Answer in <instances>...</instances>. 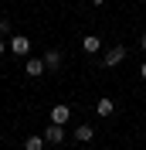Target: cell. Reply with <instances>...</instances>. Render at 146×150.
Masks as SVG:
<instances>
[{
  "label": "cell",
  "mask_w": 146,
  "mask_h": 150,
  "mask_svg": "<svg viewBox=\"0 0 146 150\" xmlns=\"http://www.w3.org/2000/svg\"><path fill=\"white\" fill-rule=\"evenodd\" d=\"M27 51H31V38H24V34H14V38H10V55L27 58Z\"/></svg>",
  "instance_id": "obj_3"
},
{
  "label": "cell",
  "mask_w": 146,
  "mask_h": 150,
  "mask_svg": "<svg viewBox=\"0 0 146 150\" xmlns=\"http://www.w3.org/2000/svg\"><path fill=\"white\" fill-rule=\"evenodd\" d=\"M139 79H143V82H146V62H143V65H139Z\"/></svg>",
  "instance_id": "obj_13"
},
{
  "label": "cell",
  "mask_w": 146,
  "mask_h": 150,
  "mask_svg": "<svg viewBox=\"0 0 146 150\" xmlns=\"http://www.w3.org/2000/svg\"><path fill=\"white\" fill-rule=\"evenodd\" d=\"M44 137H37V133H34V137H27V140H24V150H44Z\"/></svg>",
  "instance_id": "obj_10"
},
{
  "label": "cell",
  "mask_w": 146,
  "mask_h": 150,
  "mask_svg": "<svg viewBox=\"0 0 146 150\" xmlns=\"http://www.w3.org/2000/svg\"><path fill=\"white\" fill-rule=\"evenodd\" d=\"M92 137H95V126L92 123H78L75 126V140L78 143H92Z\"/></svg>",
  "instance_id": "obj_6"
},
{
  "label": "cell",
  "mask_w": 146,
  "mask_h": 150,
  "mask_svg": "<svg viewBox=\"0 0 146 150\" xmlns=\"http://www.w3.org/2000/svg\"><path fill=\"white\" fill-rule=\"evenodd\" d=\"M7 34H10V21L0 17V38H7Z\"/></svg>",
  "instance_id": "obj_11"
},
{
  "label": "cell",
  "mask_w": 146,
  "mask_h": 150,
  "mask_svg": "<svg viewBox=\"0 0 146 150\" xmlns=\"http://www.w3.org/2000/svg\"><path fill=\"white\" fill-rule=\"evenodd\" d=\"M112 112H116V103H112L109 96H105V99H99V103H95V116H102V120H105V116H112Z\"/></svg>",
  "instance_id": "obj_9"
},
{
  "label": "cell",
  "mask_w": 146,
  "mask_h": 150,
  "mask_svg": "<svg viewBox=\"0 0 146 150\" xmlns=\"http://www.w3.org/2000/svg\"><path fill=\"white\" fill-rule=\"evenodd\" d=\"M139 48H143V51H146V34H143V38H139Z\"/></svg>",
  "instance_id": "obj_15"
},
{
  "label": "cell",
  "mask_w": 146,
  "mask_h": 150,
  "mask_svg": "<svg viewBox=\"0 0 146 150\" xmlns=\"http://www.w3.org/2000/svg\"><path fill=\"white\" fill-rule=\"evenodd\" d=\"M44 65H48V72H61L65 68V55L58 51V48H48L44 51Z\"/></svg>",
  "instance_id": "obj_4"
},
{
  "label": "cell",
  "mask_w": 146,
  "mask_h": 150,
  "mask_svg": "<svg viewBox=\"0 0 146 150\" xmlns=\"http://www.w3.org/2000/svg\"><path fill=\"white\" fill-rule=\"evenodd\" d=\"M7 48H10V41H7V38H0V55H4Z\"/></svg>",
  "instance_id": "obj_12"
},
{
  "label": "cell",
  "mask_w": 146,
  "mask_h": 150,
  "mask_svg": "<svg viewBox=\"0 0 146 150\" xmlns=\"http://www.w3.org/2000/svg\"><path fill=\"white\" fill-rule=\"evenodd\" d=\"M126 55H129L126 45H109L105 51H102V68H116L119 62H126Z\"/></svg>",
  "instance_id": "obj_1"
},
{
  "label": "cell",
  "mask_w": 146,
  "mask_h": 150,
  "mask_svg": "<svg viewBox=\"0 0 146 150\" xmlns=\"http://www.w3.org/2000/svg\"><path fill=\"white\" fill-rule=\"evenodd\" d=\"M44 140L48 143H65V126H55V123H48V130H44Z\"/></svg>",
  "instance_id": "obj_8"
},
{
  "label": "cell",
  "mask_w": 146,
  "mask_h": 150,
  "mask_svg": "<svg viewBox=\"0 0 146 150\" xmlns=\"http://www.w3.org/2000/svg\"><path fill=\"white\" fill-rule=\"evenodd\" d=\"M44 72H48L44 58H27V62H24V75H31V79H41Z\"/></svg>",
  "instance_id": "obj_5"
},
{
  "label": "cell",
  "mask_w": 146,
  "mask_h": 150,
  "mask_svg": "<svg viewBox=\"0 0 146 150\" xmlns=\"http://www.w3.org/2000/svg\"><path fill=\"white\" fill-rule=\"evenodd\" d=\"M88 4H92V7H102V4H105V0H88Z\"/></svg>",
  "instance_id": "obj_14"
},
{
  "label": "cell",
  "mask_w": 146,
  "mask_h": 150,
  "mask_svg": "<svg viewBox=\"0 0 146 150\" xmlns=\"http://www.w3.org/2000/svg\"><path fill=\"white\" fill-rule=\"evenodd\" d=\"M68 120H72V106H65V103L51 106V112H48V123H55V126H65Z\"/></svg>",
  "instance_id": "obj_2"
},
{
  "label": "cell",
  "mask_w": 146,
  "mask_h": 150,
  "mask_svg": "<svg viewBox=\"0 0 146 150\" xmlns=\"http://www.w3.org/2000/svg\"><path fill=\"white\" fill-rule=\"evenodd\" d=\"M82 51H85V55H99V51H102V38H99V34L82 38Z\"/></svg>",
  "instance_id": "obj_7"
}]
</instances>
